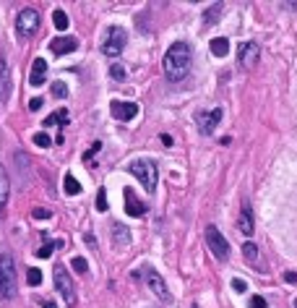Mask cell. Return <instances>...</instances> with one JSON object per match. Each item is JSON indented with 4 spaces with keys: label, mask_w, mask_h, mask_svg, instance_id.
Returning a JSON list of instances; mask_svg holds the SVG:
<instances>
[{
    "label": "cell",
    "mask_w": 297,
    "mask_h": 308,
    "mask_svg": "<svg viewBox=\"0 0 297 308\" xmlns=\"http://www.w3.org/2000/svg\"><path fill=\"white\" fill-rule=\"evenodd\" d=\"M191 60H193L191 44H188V42H175L167 50V55H164V73H167V79L169 81H183L185 76L191 73Z\"/></svg>",
    "instance_id": "6da1fadb"
},
{
    "label": "cell",
    "mask_w": 297,
    "mask_h": 308,
    "mask_svg": "<svg viewBox=\"0 0 297 308\" xmlns=\"http://www.w3.org/2000/svg\"><path fill=\"white\" fill-rule=\"evenodd\" d=\"M19 290V282H16V264L11 253H0V298L11 300Z\"/></svg>",
    "instance_id": "7a4b0ae2"
},
{
    "label": "cell",
    "mask_w": 297,
    "mask_h": 308,
    "mask_svg": "<svg viewBox=\"0 0 297 308\" xmlns=\"http://www.w3.org/2000/svg\"><path fill=\"white\" fill-rule=\"evenodd\" d=\"M128 170H131V175H136V178L141 180V186H144L149 193L156 188L159 173H156V165H154V162H149V160H133V162L128 165Z\"/></svg>",
    "instance_id": "3957f363"
},
{
    "label": "cell",
    "mask_w": 297,
    "mask_h": 308,
    "mask_svg": "<svg viewBox=\"0 0 297 308\" xmlns=\"http://www.w3.org/2000/svg\"><path fill=\"white\" fill-rule=\"evenodd\" d=\"M125 42H128V34L120 26H109L104 32V42H102V53L107 58H117L125 50Z\"/></svg>",
    "instance_id": "277c9868"
},
{
    "label": "cell",
    "mask_w": 297,
    "mask_h": 308,
    "mask_svg": "<svg viewBox=\"0 0 297 308\" xmlns=\"http://www.w3.org/2000/svg\"><path fill=\"white\" fill-rule=\"evenodd\" d=\"M52 280H55V290L63 295L66 305H76V285H73V280H71L68 269L63 267V264H57L55 272H52Z\"/></svg>",
    "instance_id": "5b68a950"
},
{
    "label": "cell",
    "mask_w": 297,
    "mask_h": 308,
    "mask_svg": "<svg viewBox=\"0 0 297 308\" xmlns=\"http://www.w3.org/2000/svg\"><path fill=\"white\" fill-rule=\"evenodd\" d=\"M39 29V13L34 8H24L19 16H16V32H19V37H34Z\"/></svg>",
    "instance_id": "8992f818"
},
{
    "label": "cell",
    "mask_w": 297,
    "mask_h": 308,
    "mask_svg": "<svg viewBox=\"0 0 297 308\" xmlns=\"http://www.w3.org/2000/svg\"><path fill=\"white\" fill-rule=\"evenodd\" d=\"M206 243H209L211 253H214L219 261H227V259H229V243H227V238H224L222 233H219V227H214V225L206 227Z\"/></svg>",
    "instance_id": "52a82bcc"
},
{
    "label": "cell",
    "mask_w": 297,
    "mask_h": 308,
    "mask_svg": "<svg viewBox=\"0 0 297 308\" xmlns=\"http://www.w3.org/2000/svg\"><path fill=\"white\" fill-rule=\"evenodd\" d=\"M222 107H214V110H206V113H198L196 115V123H198V131L203 136H211L216 128H219V123H222Z\"/></svg>",
    "instance_id": "ba28073f"
},
{
    "label": "cell",
    "mask_w": 297,
    "mask_h": 308,
    "mask_svg": "<svg viewBox=\"0 0 297 308\" xmlns=\"http://www.w3.org/2000/svg\"><path fill=\"white\" fill-rule=\"evenodd\" d=\"M144 277H146V285H149V290L154 292L159 300H169V290H167V285H164V280H162V274L156 272L154 267H146V272H144Z\"/></svg>",
    "instance_id": "9c48e42d"
},
{
    "label": "cell",
    "mask_w": 297,
    "mask_h": 308,
    "mask_svg": "<svg viewBox=\"0 0 297 308\" xmlns=\"http://www.w3.org/2000/svg\"><path fill=\"white\" fill-rule=\"evenodd\" d=\"M109 113H112V118L117 120H133L138 115V105L136 102H123V99H115L112 105H109Z\"/></svg>",
    "instance_id": "30bf717a"
},
{
    "label": "cell",
    "mask_w": 297,
    "mask_h": 308,
    "mask_svg": "<svg viewBox=\"0 0 297 308\" xmlns=\"http://www.w3.org/2000/svg\"><path fill=\"white\" fill-rule=\"evenodd\" d=\"M123 196H125V212H128V217H144V214H146V204L136 196V191L125 188Z\"/></svg>",
    "instance_id": "8fae6325"
},
{
    "label": "cell",
    "mask_w": 297,
    "mask_h": 308,
    "mask_svg": "<svg viewBox=\"0 0 297 308\" xmlns=\"http://www.w3.org/2000/svg\"><path fill=\"white\" fill-rule=\"evenodd\" d=\"M261 55V47L256 42H243L240 44V66L243 68H253L256 66V60Z\"/></svg>",
    "instance_id": "7c38bea8"
},
{
    "label": "cell",
    "mask_w": 297,
    "mask_h": 308,
    "mask_svg": "<svg viewBox=\"0 0 297 308\" xmlns=\"http://www.w3.org/2000/svg\"><path fill=\"white\" fill-rule=\"evenodd\" d=\"M76 47H78V39H76V37H57V39H52V42H50V50H52L55 55L73 53Z\"/></svg>",
    "instance_id": "4fadbf2b"
},
{
    "label": "cell",
    "mask_w": 297,
    "mask_h": 308,
    "mask_svg": "<svg viewBox=\"0 0 297 308\" xmlns=\"http://www.w3.org/2000/svg\"><path fill=\"white\" fill-rule=\"evenodd\" d=\"M237 227L243 235H253V209H250V204H243L240 209V217H237Z\"/></svg>",
    "instance_id": "5bb4252c"
},
{
    "label": "cell",
    "mask_w": 297,
    "mask_h": 308,
    "mask_svg": "<svg viewBox=\"0 0 297 308\" xmlns=\"http://www.w3.org/2000/svg\"><path fill=\"white\" fill-rule=\"evenodd\" d=\"M44 76H47V63H44V58H37L34 63H31L29 84H31V86H42V84H44Z\"/></svg>",
    "instance_id": "9a60e30c"
},
{
    "label": "cell",
    "mask_w": 297,
    "mask_h": 308,
    "mask_svg": "<svg viewBox=\"0 0 297 308\" xmlns=\"http://www.w3.org/2000/svg\"><path fill=\"white\" fill-rule=\"evenodd\" d=\"M11 94V71H8V63L0 58V99H8Z\"/></svg>",
    "instance_id": "2e32d148"
},
{
    "label": "cell",
    "mask_w": 297,
    "mask_h": 308,
    "mask_svg": "<svg viewBox=\"0 0 297 308\" xmlns=\"http://www.w3.org/2000/svg\"><path fill=\"white\" fill-rule=\"evenodd\" d=\"M112 240H115L117 248H125V245L131 243V233H128V227L120 225V222H115V225H112Z\"/></svg>",
    "instance_id": "e0dca14e"
},
{
    "label": "cell",
    "mask_w": 297,
    "mask_h": 308,
    "mask_svg": "<svg viewBox=\"0 0 297 308\" xmlns=\"http://www.w3.org/2000/svg\"><path fill=\"white\" fill-rule=\"evenodd\" d=\"M63 123H68V110H55L52 115H47L42 126L44 128H52V126H63Z\"/></svg>",
    "instance_id": "ac0fdd59"
},
{
    "label": "cell",
    "mask_w": 297,
    "mask_h": 308,
    "mask_svg": "<svg viewBox=\"0 0 297 308\" xmlns=\"http://www.w3.org/2000/svg\"><path fill=\"white\" fill-rule=\"evenodd\" d=\"M229 53V39H224V37H216V39H211V55H216V58H224Z\"/></svg>",
    "instance_id": "d6986e66"
},
{
    "label": "cell",
    "mask_w": 297,
    "mask_h": 308,
    "mask_svg": "<svg viewBox=\"0 0 297 308\" xmlns=\"http://www.w3.org/2000/svg\"><path fill=\"white\" fill-rule=\"evenodd\" d=\"M63 191H66L68 196H78L81 193V183H78L73 175H66L63 178Z\"/></svg>",
    "instance_id": "ffe728a7"
},
{
    "label": "cell",
    "mask_w": 297,
    "mask_h": 308,
    "mask_svg": "<svg viewBox=\"0 0 297 308\" xmlns=\"http://www.w3.org/2000/svg\"><path fill=\"white\" fill-rule=\"evenodd\" d=\"M8 191H11V186H8V175H6L3 167H0V209H3L6 201H8Z\"/></svg>",
    "instance_id": "44dd1931"
},
{
    "label": "cell",
    "mask_w": 297,
    "mask_h": 308,
    "mask_svg": "<svg viewBox=\"0 0 297 308\" xmlns=\"http://www.w3.org/2000/svg\"><path fill=\"white\" fill-rule=\"evenodd\" d=\"M222 11H224V3H214L211 8H206V13H203V21H206V24H216Z\"/></svg>",
    "instance_id": "7402d4cb"
},
{
    "label": "cell",
    "mask_w": 297,
    "mask_h": 308,
    "mask_svg": "<svg viewBox=\"0 0 297 308\" xmlns=\"http://www.w3.org/2000/svg\"><path fill=\"white\" fill-rule=\"evenodd\" d=\"M52 24H55V29H60V32H63V29H68V24H71V19L66 16V11H55L52 13Z\"/></svg>",
    "instance_id": "603a6c76"
},
{
    "label": "cell",
    "mask_w": 297,
    "mask_h": 308,
    "mask_svg": "<svg viewBox=\"0 0 297 308\" xmlns=\"http://www.w3.org/2000/svg\"><path fill=\"white\" fill-rule=\"evenodd\" d=\"M243 256H245L248 264L258 261V245H256V243H245V245H243Z\"/></svg>",
    "instance_id": "cb8c5ba5"
},
{
    "label": "cell",
    "mask_w": 297,
    "mask_h": 308,
    "mask_svg": "<svg viewBox=\"0 0 297 308\" xmlns=\"http://www.w3.org/2000/svg\"><path fill=\"white\" fill-rule=\"evenodd\" d=\"M26 282H29L31 287H37V285L42 282V272L34 269V267H29V269H26Z\"/></svg>",
    "instance_id": "d4e9b609"
},
{
    "label": "cell",
    "mask_w": 297,
    "mask_h": 308,
    "mask_svg": "<svg viewBox=\"0 0 297 308\" xmlns=\"http://www.w3.org/2000/svg\"><path fill=\"white\" fill-rule=\"evenodd\" d=\"M71 267H73L76 272H81V274L89 272V264H86V259H84V256H73V259H71Z\"/></svg>",
    "instance_id": "484cf974"
},
{
    "label": "cell",
    "mask_w": 297,
    "mask_h": 308,
    "mask_svg": "<svg viewBox=\"0 0 297 308\" xmlns=\"http://www.w3.org/2000/svg\"><path fill=\"white\" fill-rule=\"evenodd\" d=\"M52 94H55L57 99L68 97V86H66V81H55V84H52Z\"/></svg>",
    "instance_id": "4316f807"
},
{
    "label": "cell",
    "mask_w": 297,
    "mask_h": 308,
    "mask_svg": "<svg viewBox=\"0 0 297 308\" xmlns=\"http://www.w3.org/2000/svg\"><path fill=\"white\" fill-rule=\"evenodd\" d=\"M109 73H112V79H115V81H125V68H123L120 63H115L112 68H109Z\"/></svg>",
    "instance_id": "83f0119b"
},
{
    "label": "cell",
    "mask_w": 297,
    "mask_h": 308,
    "mask_svg": "<svg viewBox=\"0 0 297 308\" xmlns=\"http://www.w3.org/2000/svg\"><path fill=\"white\" fill-rule=\"evenodd\" d=\"M34 144H37V146H42V149H47L52 141H50V136H47V133H34Z\"/></svg>",
    "instance_id": "f1b7e54d"
},
{
    "label": "cell",
    "mask_w": 297,
    "mask_h": 308,
    "mask_svg": "<svg viewBox=\"0 0 297 308\" xmlns=\"http://www.w3.org/2000/svg\"><path fill=\"white\" fill-rule=\"evenodd\" d=\"M97 209L107 212V191L104 188H99V193H97Z\"/></svg>",
    "instance_id": "f546056e"
},
{
    "label": "cell",
    "mask_w": 297,
    "mask_h": 308,
    "mask_svg": "<svg viewBox=\"0 0 297 308\" xmlns=\"http://www.w3.org/2000/svg\"><path fill=\"white\" fill-rule=\"evenodd\" d=\"M52 248H55V243H44L42 248L37 251V256H39V259H50V256H52Z\"/></svg>",
    "instance_id": "4dcf8cb0"
},
{
    "label": "cell",
    "mask_w": 297,
    "mask_h": 308,
    "mask_svg": "<svg viewBox=\"0 0 297 308\" xmlns=\"http://www.w3.org/2000/svg\"><path fill=\"white\" fill-rule=\"evenodd\" d=\"M99 149H102V144H99V141H94V144H91V149H89V151L84 154V162H89V165H91V160H94V154H97Z\"/></svg>",
    "instance_id": "1f68e13d"
},
{
    "label": "cell",
    "mask_w": 297,
    "mask_h": 308,
    "mask_svg": "<svg viewBox=\"0 0 297 308\" xmlns=\"http://www.w3.org/2000/svg\"><path fill=\"white\" fill-rule=\"evenodd\" d=\"M31 217H34V220H50L52 214H50V209H34V212H31Z\"/></svg>",
    "instance_id": "d6a6232c"
},
{
    "label": "cell",
    "mask_w": 297,
    "mask_h": 308,
    "mask_svg": "<svg viewBox=\"0 0 297 308\" xmlns=\"http://www.w3.org/2000/svg\"><path fill=\"white\" fill-rule=\"evenodd\" d=\"M232 290H234V292H245V290H248L245 280H240V277H234V280H232Z\"/></svg>",
    "instance_id": "836d02e7"
},
{
    "label": "cell",
    "mask_w": 297,
    "mask_h": 308,
    "mask_svg": "<svg viewBox=\"0 0 297 308\" xmlns=\"http://www.w3.org/2000/svg\"><path fill=\"white\" fill-rule=\"evenodd\" d=\"M250 308H266V300L261 298V295H253V298H250V303H248Z\"/></svg>",
    "instance_id": "e575fe53"
},
{
    "label": "cell",
    "mask_w": 297,
    "mask_h": 308,
    "mask_svg": "<svg viewBox=\"0 0 297 308\" xmlns=\"http://www.w3.org/2000/svg\"><path fill=\"white\" fill-rule=\"evenodd\" d=\"M42 102H44L42 97H34V99H29V110H31V113H37L39 107H42Z\"/></svg>",
    "instance_id": "d590c367"
},
{
    "label": "cell",
    "mask_w": 297,
    "mask_h": 308,
    "mask_svg": "<svg viewBox=\"0 0 297 308\" xmlns=\"http://www.w3.org/2000/svg\"><path fill=\"white\" fill-rule=\"evenodd\" d=\"M284 282H289V285H297V272H284Z\"/></svg>",
    "instance_id": "8d00e7d4"
},
{
    "label": "cell",
    "mask_w": 297,
    "mask_h": 308,
    "mask_svg": "<svg viewBox=\"0 0 297 308\" xmlns=\"http://www.w3.org/2000/svg\"><path fill=\"white\" fill-rule=\"evenodd\" d=\"M84 243H89V245H97V238H94V235L89 233V235H84Z\"/></svg>",
    "instance_id": "74e56055"
},
{
    "label": "cell",
    "mask_w": 297,
    "mask_h": 308,
    "mask_svg": "<svg viewBox=\"0 0 297 308\" xmlns=\"http://www.w3.org/2000/svg\"><path fill=\"white\" fill-rule=\"evenodd\" d=\"M162 144H164V146H172V136H167V133H162Z\"/></svg>",
    "instance_id": "f35d334b"
},
{
    "label": "cell",
    "mask_w": 297,
    "mask_h": 308,
    "mask_svg": "<svg viewBox=\"0 0 297 308\" xmlns=\"http://www.w3.org/2000/svg\"><path fill=\"white\" fill-rule=\"evenodd\" d=\"M44 308H57V303H52V300H47V303H44Z\"/></svg>",
    "instance_id": "ab89813d"
},
{
    "label": "cell",
    "mask_w": 297,
    "mask_h": 308,
    "mask_svg": "<svg viewBox=\"0 0 297 308\" xmlns=\"http://www.w3.org/2000/svg\"><path fill=\"white\" fill-rule=\"evenodd\" d=\"M294 308H297V298H294Z\"/></svg>",
    "instance_id": "60d3db41"
}]
</instances>
